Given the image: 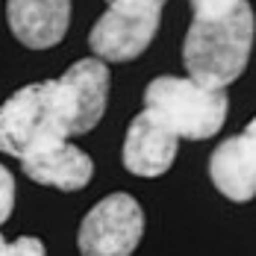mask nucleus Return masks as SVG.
Here are the masks:
<instances>
[{
    "mask_svg": "<svg viewBox=\"0 0 256 256\" xmlns=\"http://www.w3.org/2000/svg\"><path fill=\"white\" fill-rule=\"evenodd\" d=\"M3 256H48V254H44V244H42L38 238L21 236V238H15L12 244H6Z\"/></svg>",
    "mask_w": 256,
    "mask_h": 256,
    "instance_id": "ddd939ff",
    "label": "nucleus"
},
{
    "mask_svg": "<svg viewBox=\"0 0 256 256\" xmlns=\"http://www.w3.org/2000/svg\"><path fill=\"white\" fill-rule=\"evenodd\" d=\"M144 109L177 138L204 142L224 127L230 100L224 88H204L192 77H156L144 88Z\"/></svg>",
    "mask_w": 256,
    "mask_h": 256,
    "instance_id": "7ed1b4c3",
    "label": "nucleus"
},
{
    "mask_svg": "<svg viewBox=\"0 0 256 256\" xmlns=\"http://www.w3.org/2000/svg\"><path fill=\"white\" fill-rule=\"evenodd\" d=\"M254 36L256 21L248 0L221 18H194L182 44L188 77L204 88H227L248 68Z\"/></svg>",
    "mask_w": 256,
    "mask_h": 256,
    "instance_id": "f257e3e1",
    "label": "nucleus"
},
{
    "mask_svg": "<svg viewBox=\"0 0 256 256\" xmlns=\"http://www.w3.org/2000/svg\"><path fill=\"white\" fill-rule=\"evenodd\" d=\"M144 236V212L124 192L103 198L82 218L77 248L82 256H132Z\"/></svg>",
    "mask_w": 256,
    "mask_h": 256,
    "instance_id": "39448f33",
    "label": "nucleus"
},
{
    "mask_svg": "<svg viewBox=\"0 0 256 256\" xmlns=\"http://www.w3.org/2000/svg\"><path fill=\"white\" fill-rule=\"evenodd\" d=\"M209 177L215 188L232 200L248 204L256 198V138L248 132L224 138L209 156Z\"/></svg>",
    "mask_w": 256,
    "mask_h": 256,
    "instance_id": "1a4fd4ad",
    "label": "nucleus"
},
{
    "mask_svg": "<svg viewBox=\"0 0 256 256\" xmlns=\"http://www.w3.org/2000/svg\"><path fill=\"white\" fill-rule=\"evenodd\" d=\"M21 165H24V174L30 180H36L38 186L59 188V192H80L94 177L92 156L82 154L68 138L53 142L48 148L30 154L26 159H21Z\"/></svg>",
    "mask_w": 256,
    "mask_h": 256,
    "instance_id": "9d476101",
    "label": "nucleus"
},
{
    "mask_svg": "<svg viewBox=\"0 0 256 256\" xmlns=\"http://www.w3.org/2000/svg\"><path fill=\"white\" fill-rule=\"evenodd\" d=\"M15 209V177L6 165H0V224L12 218Z\"/></svg>",
    "mask_w": 256,
    "mask_h": 256,
    "instance_id": "9b49d317",
    "label": "nucleus"
},
{
    "mask_svg": "<svg viewBox=\"0 0 256 256\" xmlns=\"http://www.w3.org/2000/svg\"><path fill=\"white\" fill-rule=\"evenodd\" d=\"M244 132H248L250 138H256V118H254V121H250V124H248V127H244Z\"/></svg>",
    "mask_w": 256,
    "mask_h": 256,
    "instance_id": "4468645a",
    "label": "nucleus"
},
{
    "mask_svg": "<svg viewBox=\"0 0 256 256\" xmlns=\"http://www.w3.org/2000/svg\"><path fill=\"white\" fill-rule=\"evenodd\" d=\"M162 3L154 0H118L112 3L88 32V44L103 62H132L150 48L159 32Z\"/></svg>",
    "mask_w": 256,
    "mask_h": 256,
    "instance_id": "20e7f679",
    "label": "nucleus"
},
{
    "mask_svg": "<svg viewBox=\"0 0 256 256\" xmlns=\"http://www.w3.org/2000/svg\"><path fill=\"white\" fill-rule=\"evenodd\" d=\"M3 250H6V242H3V236H0V256H3Z\"/></svg>",
    "mask_w": 256,
    "mask_h": 256,
    "instance_id": "dca6fc26",
    "label": "nucleus"
},
{
    "mask_svg": "<svg viewBox=\"0 0 256 256\" xmlns=\"http://www.w3.org/2000/svg\"><path fill=\"white\" fill-rule=\"evenodd\" d=\"M106 3L112 6V3H118V0H106ZM154 3H162V6H165V0H154Z\"/></svg>",
    "mask_w": 256,
    "mask_h": 256,
    "instance_id": "2eb2a0df",
    "label": "nucleus"
},
{
    "mask_svg": "<svg viewBox=\"0 0 256 256\" xmlns=\"http://www.w3.org/2000/svg\"><path fill=\"white\" fill-rule=\"evenodd\" d=\"M12 36L30 50L56 48L71 24V0H6Z\"/></svg>",
    "mask_w": 256,
    "mask_h": 256,
    "instance_id": "6e6552de",
    "label": "nucleus"
},
{
    "mask_svg": "<svg viewBox=\"0 0 256 256\" xmlns=\"http://www.w3.org/2000/svg\"><path fill=\"white\" fill-rule=\"evenodd\" d=\"M180 138L148 109L132 118L124 138V168L136 177H162L177 159Z\"/></svg>",
    "mask_w": 256,
    "mask_h": 256,
    "instance_id": "0eeeda50",
    "label": "nucleus"
},
{
    "mask_svg": "<svg viewBox=\"0 0 256 256\" xmlns=\"http://www.w3.org/2000/svg\"><path fill=\"white\" fill-rule=\"evenodd\" d=\"M71 138L59 82H30L0 106V154L26 159L53 142Z\"/></svg>",
    "mask_w": 256,
    "mask_h": 256,
    "instance_id": "f03ea898",
    "label": "nucleus"
},
{
    "mask_svg": "<svg viewBox=\"0 0 256 256\" xmlns=\"http://www.w3.org/2000/svg\"><path fill=\"white\" fill-rule=\"evenodd\" d=\"M242 0H192V12L194 18H221L232 12Z\"/></svg>",
    "mask_w": 256,
    "mask_h": 256,
    "instance_id": "f8f14e48",
    "label": "nucleus"
},
{
    "mask_svg": "<svg viewBox=\"0 0 256 256\" xmlns=\"http://www.w3.org/2000/svg\"><path fill=\"white\" fill-rule=\"evenodd\" d=\"M59 82V94L68 115V132L82 136L100 124L106 100H109V68L103 59H80L74 62Z\"/></svg>",
    "mask_w": 256,
    "mask_h": 256,
    "instance_id": "423d86ee",
    "label": "nucleus"
}]
</instances>
